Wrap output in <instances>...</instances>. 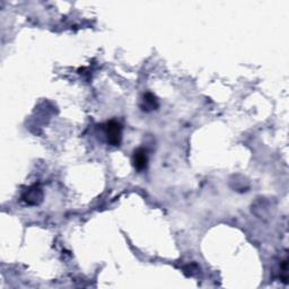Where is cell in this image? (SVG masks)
Segmentation results:
<instances>
[{"mask_svg":"<svg viewBox=\"0 0 289 289\" xmlns=\"http://www.w3.org/2000/svg\"><path fill=\"white\" fill-rule=\"evenodd\" d=\"M104 134H105L106 142L111 146H120L122 140V127L118 121L111 120L104 124Z\"/></svg>","mask_w":289,"mask_h":289,"instance_id":"cell-1","label":"cell"},{"mask_svg":"<svg viewBox=\"0 0 289 289\" xmlns=\"http://www.w3.org/2000/svg\"><path fill=\"white\" fill-rule=\"evenodd\" d=\"M22 199H23V201L26 202L27 204H31V206H38V204L41 203L43 200L42 189L39 186L30 187L23 193Z\"/></svg>","mask_w":289,"mask_h":289,"instance_id":"cell-2","label":"cell"},{"mask_svg":"<svg viewBox=\"0 0 289 289\" xmlns=\"http://www.w3.org/2000/svg\"><path fill=\"white\" fill-rule=\"evenodd\" d=\"M147 162H148V158H147L146 150L143 149V148H138V149H136L134 155H132V164H134V167L136 168V170L139 172L144 171V168L147 167Z\"/></svg>","mask_w":289,"mask_h":289,"instance_id":"cell-3","label":"cell"},{"mask_svg":"<svg viewBox=\"0 0 289 289\" xmlns=\"http://www.w3.org/2000/svg\"><path fill=\"white\" fill-rule=\"evenodd\" d=\"M158 107V101L156 98V96L151 93L144 94L143 98L142 104V110L144 112H150L152 110H157Z\"/></svg>","mask_w":289,"mask_h":289,"instance_id":"cell-4","label":"cell"}]
</instances>
